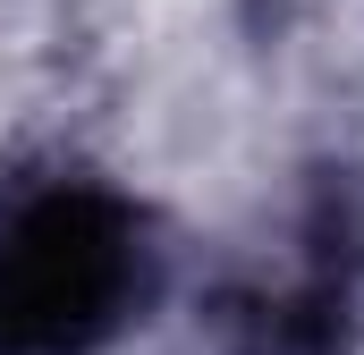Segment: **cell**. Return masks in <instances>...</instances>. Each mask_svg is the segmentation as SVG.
Returning <instances> with one entry per match:
<instances>
[{
	"mask_svg": "<svg viewBox=\"0 0 364 355\" xmlns=\"http://www.w3.org/2000/svg\"><path fill=\"white\" fill-rule=\"evenodd\" d=\"M144 288L127 203L60 186L0 237V355H93Z\"/></svg>",
	"mask_w": 364,
	"mask_h": 355,
	"instance_id": "obj_1",
	"label": "cell"
}]
</instances>
